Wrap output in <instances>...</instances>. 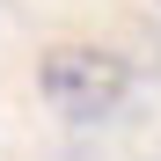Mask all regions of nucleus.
<instances>
[{"mask_svg": "<svg viewBox=\"0 0 161 161\" xmlns=\"http://www.w3.org/2000/svg\"><path fill=\"white\" fill-rule=\"evenodd\" d=\"M44 95L59 103L66 117H110L125 103V66L110 51H88V44H59L44 59Z\"/></svg>", "mask_w": 161, "mask_h": 161, "instance_id": "f257e3e1", "label": "nucleus"}]
</instances>
